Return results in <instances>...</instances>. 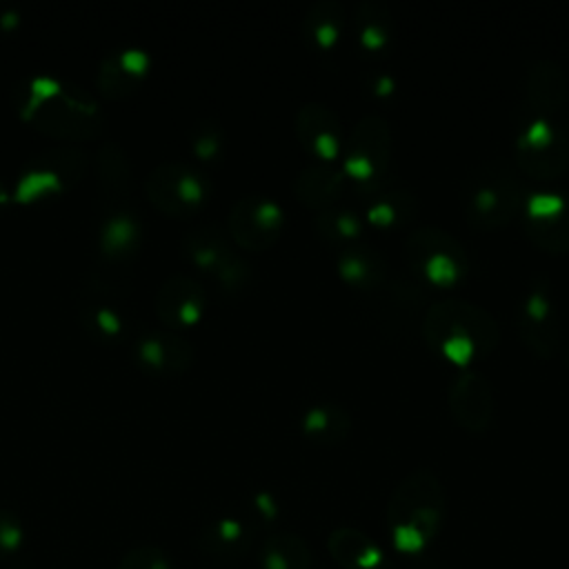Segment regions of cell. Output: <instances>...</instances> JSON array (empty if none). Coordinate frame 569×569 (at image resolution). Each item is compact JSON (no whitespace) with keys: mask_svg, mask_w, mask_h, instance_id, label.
I'll list each match as a JSON object with an SVG mask.
<instances>
[{"mask_svg":"<svg viewBox=\"0 0 569 569\" xmlns=\"http://www.w3.org/2000/svg\"><path fill=\"white\" fill-rule=\"evenodd\" d=\"M18 113L36 131L67 144L96 140L107 129L89 91L51 76H31L18 87Z\"/></svg>","mask_w":569,"mask_h":569,"instance_id":"cell-1","label":"cell"},{"mask_svg":"<svg viewBox=\"0 0 569 569\" xmlns=\"http://www.w3.org/2000/svg\"><path fill=\"white\" fill-rule=\"evenodd\" d=\"M425 345L456 367H469L491 356L500 342V327L493 313L469 300H438L420 320Z\"/></svg>","mask_w":569,"mask_h":569,"instance_id":"cell-2","label":"cell"},{"mask_svg":"<svg viewBox=\"0 0 569 569\" xmlns=\"http://www.w3.org/2000/svg\"><path fill=\"white\" fill-rule=\"evenodd\" d=\"M445 505V487L431 469L409 471L387 502V522L396 549L411 553L431 542L440 531Z\"/></svg>","mask_w":569,"mask_h":569,"instance_id":"cell-3","label":"cell"},{"mask_svg":"<svg viewBox=\"0 0 569 569\" xmlns=\"http://www.w3.org/2000/svg\"><path fill=\"white\" fill-rule=\"evenodd\" d=\"M527 198L518 169L491 162L471 176L465 193V218L478 231H498L522 213Z\"/></svg>","mask_w":569,"mask_h":569,"instance_id":"cell-4","label":"cell"},{"mask_svg":"<svg viewBox=\"0 0 569 569\" xmlns=\"http://www.w3.org/2000/svg\"><path fill=\"white\" fill-rule=\"evenodd\" d=\"M402 258L418 284L449 289L458 284L469 269V256L462 242L440 227H418L402 242Z\"/></svg>","mask_w":569,"mask_h":569,"instance_id":"cell-5","label":"cell"},{"mask_svg":"<svg viewBox=\"0 0 569 569\" xmlns=\"http://www.w3.org/2000/svg\"><path fill=\"white\" fill-rule=\"evenodd\" d=\"M513 158L520 176L549 184L569 167V133L556 118L527 116L518 127Z\"/></svg>","mask_w":569,"mask_h":569,"instance_id":"cell-6","label":"cell"},{"mask_svg":"<svg viewBox=\"0 0 569 569\" xmlns=\"http://www.w3.org/2000/svg\"><path fill=\"white\" fill-rule=\"evenodd\" d=\"M89 158L76 144H56L29 158L13 189L18 202H38L76 187L87 173Z\"/></svg>","mask_w":569,"mask_h":569,"instance_id":"cell-7","label":"cell"},{"mask_svg":"<svg viewBox=\"0 0 569 569\" xmlns=\"http://www.w3.org/2000/svg\"><path fill=\"white\" fill-rule=\"evenodd\" d=\"M393 156V133L380 113H365L356 120L342 147V173L347 180L369 189L382 182Z\"/></svg>","mask_w":569,"mask_h":569,"instance_id":"cell-8","label":"cell"},{"mask_svg":"<svg viewBox=\"0 0 569 569\" xmlns=\"http://www.w3.org/2000/svg\"><path fill=\"white\" fill-rule=\"evenodd\" d=\"M189 262L209 276L224 291H240L249 284L251 269L227 231L213 224L196 227L182 238Z\"/></svg>","mask_w":569,"mask_h":569,"instance_id":"cell-9","label":"cell"},{"mask_svg":"<svg viewBox=\"0 0 569 569\" xmlns=\"http://www.w3.org/2000/svg\"><path fill=\"white\" fill-rule=\"evenodd\" d=\"M144 193L160 213L169 218H189L207 202L209 182L193 164L164 160L147 173Z\"/></svg>","mask_w":569,"mask_h":569,"instance_id":"cell-10","label":"cell"},{"mask_svg":"<svg viewBox=\"0 0 569 569\" xmlns=\"http://www.w3.org/2000/svg\"><path fill=\"white\" fill-rule=\"evenodd\" d=\"M518 333L527 351L549 360L560 345V309L545 276H533L518 302Z\"/></svg>","mask_w":569,"mask_h":569,"instance_id":"cell-11","label":"cell"},{"mask_svg":"<svg viewBox=\"0 0 569 569\" xmlns=\"http://www.w3.org/2000/svg\"><path fill=\"white\" fill-rule=\"evenodd\" d=\"M284 229V211L280 202L262 193L240 196L227 213L224 231L238 249L267 251L271 249Z\"/></svg>","mask_w":569,"mask_h":569,"instance_id":"cell-12","label":"cell"},{"mask_svg":"<svg viewBox=\"0 0 569 569\" xmlns=\"http://www.w3.org/2000/svg\"><path fill=\"white\" fill-rule=\"evenodd\" d=\"M522 229L527 240L545 253H569V193L538 189L522 204Z\"/></svg>","mask_w":569,"mask_h":569,"instance_id":"cell-13","label":"cell"},{"mask_svg":"<svg viewBox=\"0 0 569 569\" xmlns=\"http://www.w3.org/2000/svg\"><path fill=\"white\" fill-rule=\"evenodd\" d=\"M447 407L462 431L480 436L491 427L496 416L493 387L480 371L462 369L447 387Z\"/></svg>","mask_w":569,"mask_h":569,"instance_id":"cell-14","label":"cell"},{"mask_svg":"<svg viewBox=\"0 0 569 569\" xmlns=\"http://www.w3.org/2000/svg\"><path fill=\"white\" fill-rule=\"evenodd\" d=\"M293 136L311 162L336 164L345 147V129L338 113L322 102H305L293 118Z\"/></svg>","mask_w":569,"mask_h":569,"instance_id":"cell-15","label":"cell"},{"mask_svg":"<svg viewBox=\"0 0 569 569\" xmlns=\"http://www.w3.org/2000/svg\"><path fill=\"white\" fill-rule=\"evenodd\" d=\"M153 309L167 329L180 331L202 320L207 309V291L193 276L171 273L156 289Z\"/></svg>","mask_w":569,"mask_h":569,"instance_id":"cell-16","label":"cell"},{"mask_svg":"<svg viewBox=\"0 0 569 569\" xmlns=\"http://www.w3.org/2000/svg\"><path fill=\"white\" fill-rule=\"evenodd\" d=\"M140 367L156 376H180L191 369L196 360L193 345L171 329H153L142 333L133 347Z\"/></svg>","mask_w":569,"mask_h":569,"instance_id":"cell-17","label":"cell"},{"mask_svg":"<svg viewBox=\"0 0 569 569\" xmlns=\"http://www.w3.org/2000/svg\"><path fill=\"white\" fill-rule=\"evenodd\" d=\"M418 198L402 184H373L365 189L362 211L365 224L378 231H400L416 220Z\"/></svg>","mask_w":569,"mask_h":569,"instance_id":"cell-18","label":"cell"},{"mask_svg":"<svg viewBox=\"0 0 569 569\" xmlns=\"http://www.w3.org/2000/svg\"><path fill=\"white\" fill-rule=\"evenodd\" d=\"M149 53L136 47H124L107 53L96 71V87L109 100H122L138 91L149 73Z\"/></svg>","mask_w":569,"mask_h":569,"instance_id":"cell-19","label":"cell"},{"mask_svg":"<svg viewBox=\"0 0 569 569\" xmlns=\"http://www.w3.org/2000/svg\"><path fill=\"white\" fill-rule=\"evenodd\" d=\"M522 96L527 116L556 118L567 100L565 69L549 58L536 60L525 73Z\"/></svg>","mask_w":569,"mask_h":569,"instance_id":"cell-20","label":"cell"},{"mask_svg":"<svg viewBox=\"0 0 569 569\" xmlns=\"http://www.w3.org/2000/svg\"><path fill=\"white\" fill-rule=\"evenodd\" d=\"M345 189H347V176L338 164H329V162H309L296 173L291 184L293 198L302 207L316 213L336 207Z\"/></svg>","mask_w":569,"mask_h":569,"instance_id":"cell-21","label":"cell"},{"mask_svg":"<svg viewBox=\"0 0 569 569\" xmlns=\"http://www.w3.org/2000/svg\"><path fill=\"white\" fill-rule=\"evenodd\" d=\"M336 271L340 280L356 291H378L387 282V262L369 244H351L338 251Z\"/></svg>","mask_w":569,"mask_h":569,"instance_id":"cell-22","label":"cell"},{"mask_svg":"<svg viewBox=\"0 0 569 569\" xmlns=\"http://www.w3.org/2000/svg\"><path fill=\"white\" fill-rule=\"evenodd\" d=\"M84 333L93 340L111 342L124 333L122 307L111 298L109 289L91 287L76 307Z\"/></svg>","mask_w":569,"mask_h":569,"instance_id":"cell-23","label":"cell"},{"mask_svg":"<svg viewBox=\"0 0 569 569\" xmlns=\"http://www.w3.org/2000/svg\"><path fill=\"white\" fill-rule=\"evenodd\" d=\"M349 29L347 11L336 0H318L307 7L302 18V36L318 53L333 51Z\"/></svg>","mask_w":569,"mask_h":569,"instance_id":"cell-24","label":"cell"},{"mask_svg":"<svg viewBox=\"0 0 569 569\" xmlns=\"http://www.w3.org/2000/svg\"><path fill=\"white\" fill-rule=\"evenodd\" d=\"M349 27L358 49L369 56L385 53L393 40L391 11L387 4L376 0L358 2L349 18Z\"/></svg>","mask_w":569,"mask_h":569,"instance_id":"cell-25","label":"cell"},{"mask_svg":"<svg viewBox=\"0 0 569 569\" xmlns=\"http://www.w3.org/2000/svg\"><path fill=\"white\" fill-rule=\"evenodd\" d=\"M142 242L140 220L124 207H111L104 211L98 229V247L102 258L118 262L136 253Z\"/></svg>","mask_w":569,"mask_h":569,"instance_id":"cell-26","label":"cell"},{"mask_svg":"<svg viewBox=\"0 0 569 569\" xmlns=\"http://www.w3.org/2000/svg\"><path fill=\"white\" fill-rule=\"evenodd\" d=\"M302 436L318 447H336L351 431V413L338 402H316L300 418Z\"/></svg>","mask_w":569,"mask_h":569,"instance_id":"cell-27","label":"cell"},{"mask_svg":"<svg viewBox=\"0 0 569 569\" xmlns=\"http://www.w3.org/2000/svg\"><path fill=\"white\" fill-rule=\"evenodd\" d=\"M327 551L345 569H373L382 560L380 547L353 527H338L327 538Z\"/></svg>","mask_w":569,"mask_h":569,"instance_id":"cell-28","label":"cell"},{"mask_svg":"<svg viewBox=\"0 0 569 569\" xmlns=\"http://www.w3.org/2000/svg\"><path fill=\"white\" fill-rule=\"evenodd\" d=\"M96 173H98V191L100 198L109 204V209L120 202L122 196L129 193L131 182V167L127 153L116 142H102L96 156ZM120 207V204H116Z\"/></svg>","mask_w":569,"mask_h":569,"instance_id":"cell-29","label":"cell"},{"mask_svg":"<svg viewBox=\"0 0 569 569\" xmlns=\"http://www.w3.org/2000/svg\"><path fill=\"white\" fill-rule=\"evenodd\" d=\"M313 227L316 233L331 247L347 249L351 244H358L365 236V218L360 216V211H353L349 207H331L327 211L316 213L313 218Z\"/></svg>","mask_w":569,"mask_h":569,"instance_id":"cell-30","label":"cell"},{"mask_svg":"<svg viewBox=\"0 0 569 569\" xmlns=\"http://www.w3.org/2000/svg\"><path fill=\"white\" fill-rule=\"evenodd\" d=\"M262 565L264 569H309L311 556L300 538L282 533L264 545Z\"/></svg>","mask_w":569,"mask_h":569,"instance_id":"cell-31","label":"cell"},{"mask_svg":"<svg viewBox=\"0 0 569 569\" xmlns=\"http://www.w3.org/2000/svg\"><path fill=\"white\" fill-rule=\"evenodd\" d=\"M222 147H224V136H222V129L218 122L204 120L193 127L191 151L198 160H202V162L218 160L222 153Z\"/></svg>","mask_w":569,"mask_h":569,"instance_id":"cell-32","label":"cell"},{"mask_svg":"<svg viewBox=\"0 0 569 569\" xmlns=\"http://www.w3.org/2000/svg\"><path fill=\"white\" fill-rule=\"evenodd\" d=\"M22 542V527L16 513L0 509V558L16 551Z\"/></svg>","mask_w":569,"mask_h":569,"instance_id":"cell-33","label":"cell"},{"mask_svg":"<svg viewBox=\"0 0 569 569\" xmlns=\"http://www.w3.org/2000/svg\"><path fill=\"white\" fill-rule=\"evenodd\" d=\"M122 569H167V565L153 549H138L124 560Z\"/></svg>","mask_w":569,"mask_h":569,"instance_id":"cell-34","label":"cell"},{"mask_svg":"<svg viewBox=\"0 0 569 569\" xmlns=\"http://www.w3.org/2000/svg\"><path fill=\"white\" fill-rule=\"evenodd\" d=\"M367 91L376 98H389L396 91V80L389 73H376L367 80Z\"/></svg>","mask_w":569,"mask_h":569,"instance_id":"cell-35","label":"cell"},{"mask_svg":"<svg viewBox=\"0 0 569 569\" xmlns=\"http://www.w3.org/2000/svg\"><path fill=\"white\" fill-rule=\"evenodd\" d=\"M7 200H9V191H7V187L0 182V207H4Z\"/></svg>","mask_w":569,"mask_h":569,"instance_id":"cell-36","label":"cell"},{"mask_svg":"<svg viewBox=\"0 0 569 569\" xmlns=\"http://www.w3.org/2000/svg\"><path fill=\"white\" fill-rule=\"evenodd\" d=\"M562 360H565V365L569 367V345L565 347V353H562Z\"/></svg>","mask_w":569,"mask_h":569,"instance_id":"cell-37","label":"cell"}]
</instances>
